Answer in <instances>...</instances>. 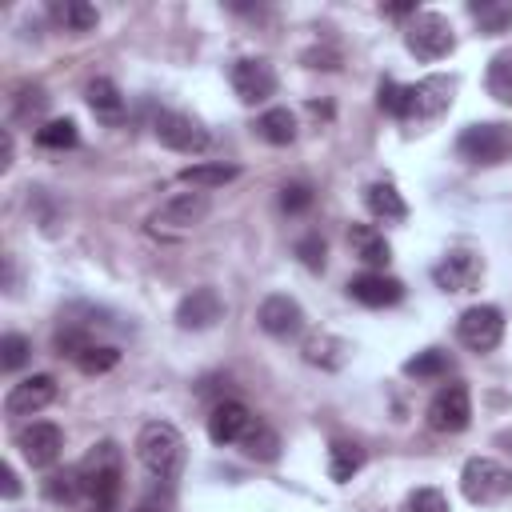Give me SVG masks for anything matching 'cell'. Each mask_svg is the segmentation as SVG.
I'll use <instances>...</instances> for the list:
<instances>
[{"label": "cell", "mask_w": 512, "mask_h": 512, "mask_svg": "<svg viewBox=\"0 0 512 512\" xmlns=\"http://www.w3.org/2000/svg\"><path fill=\"white\" fill-rule=\"evenodd\" d=\"M300 352H304L308 364H316V368H324V372H336V368L348 364L352 344L340 340V336H332V332H312V336L300 344Z\"/></svg>", "instance_id": "cell-21"}, {"label": "cell", "mask_w": 512, "mask_h": 512, "mask_svg": "<svg viewBox=\"0 0 512 512\" xmlns=\"http://www.w3.org/2000/svg\"><path fill=\"white\" fill-rule=\"evenodd\" d=\"M448 372H452V356L444 348H424L412 360H404V376H416V380H440Z\"/></svg>", "instance_id": "cell-29"}, {"label": "cell", "mask_w": 512, "mask_h": 512, "mask_svg": "<svg viewBox=\"0 0 512 512\" xmlns=\"http://www.w3.org/2000/svg\"><path fill=\"white\" fill-rule=\"evenodd\" d=\"M364 208L384 224H400L408 216V204H404V196H400V188L392 180H372L364 188Z\"/></svg>", "instance_id": "cell-22"}, {"label": "cell", "mask_w": 512, "mask_h": 512, "mask_svg": "<svg viewBox=\"0 0 512 512\" xmlns=\"http://www.w3.org/2000/svg\"><path fill=\"white\" fill-rule=\"evenodd\" d=\"M80 500L88 512H116L124 492V456L112 440H100L80 464H76Z\"/></svg>", "instance_id": "cell-1"}, {"label": "cell", "mask_w": 512, "mask_h": 512, "mask_svg": "<svg viewBox=\"0 0 512 512\" xmlns=\"http://www.w3.org/2000/svg\"><path fill=\"white\" fill-rule=\"evenodd\" d=\"M224 316V300H220V292L216 288H192L180 304H176V324L180 328H188V332H204V328H212L216 320Z\"/></svg>", "instance_id": "cell-17"}, {"label": "cell", "mask_w": 512, "mask_h": 512, "mask_svg": "<svg viewBox=\"0 0 512 512\" xmlns=\"http://www.w3.org/2000/svg\"><path fill=\"white\" fill-rule=\"evenodd\" d=\"M136 460L144 464V472H148L152 480L172 484V480H180V472H184L188 444H184V436H180L176 424H168V420H148V424H140V432H136Z\"/></svg>", "instance_id": "cell-2"}, {"label": "cell", "mask_w": 512, "mask_h": 512, "mask_svg": "<svg viewBox=\"0 0 512 512\" xmlns=\"http://www.w3.org/2000/svg\"><path fill=\"white\" fill-rule=\"evenodd\" d=\"M208 212H212L208 192H200V188H192V192H176V196H168V200L152 212V228H164V232H188V228H196Z\"/></svg>", "instance_id": "cell-11"}, {"label": "cell", "mask_w": 512, "mask_h": 512, "mask_svg": "<svg viewBox=\"0 0 512 512\" xmlns=\"http://www.w3.org/2000/svg\"><path fill=\"white\" fill-rule=\"evenodd\" d=\"M484 84H488V96H492V100H500V104L512 108V48H500V52L488 60Z\"/></svg>", "instance_id": "cell-27"}, {"label": "cell", "mask_w": 512, "mask_h": 512, "mask_svg": "<svg viewBox=\"0 0 512 512\" xmlns=\"http://www.w3.org/2000/svg\"><path fill=\"white\" fill-rule=\"evenodd\" d=\"M96 340H92V332L84 328V324H76V320H64L60 328H56V336H52V348H56V356H68L72 364L92 348Z\"/></svg>", "instance_id": "cell-28"}, {"label": "cell", "mask_w": 512, "mask_h": 512, "mask_svg": "<svg viewBox=\"0 0 512 512\" xmlns=\"http://www.w3.org/2000/svg\"><path fill=\"white\" fill-rule=\"evenodd\" d=\"M456 152L468 164H500L512 152V132H508V124H496V120L468 124L456 136Z\"/></svg>", "instance_id": "cell-7"}, {"label": "cell", "mask_w": 512, "mask_h": 512, "mask_svg": "<svg viewBox=\"0 0 512 512\" xmlns=\"http://www.w3.org/2000/svg\"><path fill=\"white\" fill-rule=\"evenodd\" d=\"M404 44H408V52L416 60L432 64V60H444L456 48V28L440 12H416L412 24L404 28Z\"/></svg>", "instance_id": "cell-4"}, {"label": "cell", "mask_w": 512, "mask_h": 512, "mask_svg": "<svg viewBox=\"0 0 512 512\" xmlns=\"http://www.w3.org/2000/svg\"><path fill=\"white\" fill-rule=\"evenodd\" d=\"M132 512H164V508H156V504H140V508H132Z\"/></svg>", "instance_id": "cell-43"}, {"label": "cell", "mask_w": 512, "mask_h": 512, "mask_svg": "<svg viewBox=\"0 0 512 512\" xmlns=\"http://www.w3.org/2000/svg\"><path fill=\"white\" fill-rule=\"evenodd\" d=\"M0 480H4V484H0V488H4V496H8V500H16V496H20V484H16L12 464H0Z\"/></svg>", "instance_id": "cell-41"}, {"label": "cell", "mask_w": 512, "mask_h": 512, "mask_svg": "<svg viewBox=\"0 0 512 512\" xmlns=\"http://www.w3.org/2000/svg\"><path fill=\"white\" fill-rule=\"evenodd\" d=\"M84 100H88V108H92V116H96L100 124H108V128L124 124V92H120V88H116L108 76L88 80Z\"/></svg>", "instance_id": "cell-20"}, {"label": "cell", "mask_w": 512, "mask_h": 512, "mask_svg": "<svg viewBox=\"0 0 512 512\" xmlns=\"http://www.w3.org/2000/svg\"><path fill=\"white\" fill-rule=\"evenodd\" d=\"M404 512H448V496L440 488H412L404 500Z\"/></svg>", "instance_id": "cell-36"}, {"label": "cell", "mask_w": 512, "mask_h": 512, "mask_svg": "<svg viewBox=\"0 0 512 512\" xmlns=\"http://www.w3.org/2000/svg\"><path fill=\"white\" fill-rule=\"evenodd\" d=\"M240 176V168L236 164H188V168H180V184H188V188H200V192H212V188H224L228 180H236Z\"/></svg>", "instance_id": "cell-25"}, {"label": "cell", "mask_w": 512, "mask_h": 512, "mask_svg": "<svg viewBox=\"0 0 512 512\" xmlns=\"http://www.w3.org/2000/svg\"><path fill=\"white\" fill-rule=\"evenodd\" d=\"M44 492H48V500H76V496H80L76 468H72V472H52V476L44 480Z\"/></svg>", "instance_id": "cell-39"}, {"label": "cell", "mask_w": 512, "mask_h": 512, "mask_svg": "<svg viewBox=\"0 0 512 512\" xmlns=\"http://www.w3.org/2000/svg\"><path fill=\"white\" fill-rule=\"evenodd\" d=\"M256 324H260V332H268V336H276V340H288V336H296V332L304 328V308H300L292 296L272 292V296L260 300Z\"/></svg>", "instance_id": "cell-15"}, {"label": "cell", "mask_w": 512, "mask_h": 512, "mask_svg": "<svg viewBox=\"0 0 512 512\" xmlns=\"http://www.w3.org/2000/svg\"><path fill=\"white\" fill-rule=\"evenodd\" d=\"M460 492L472 504H496L512 492V472L492 456H472L460 468Z\"/></svg>", "instance_id": "cell-5"}, {"label": "cell", "mask_w": 512, "mask_h": 512, "mask_svg": "<svg viewBox=\"0 0 512 512\" xmlns=\"http://www.w3.org/2000/svg\"><path fill=\"white\" fill-rule=\"evenodd\" d=\"M32 360V340L20 332H4L0 336V368L4 372H20Z\"/></svg>", "instance_id": "cell-33"}, {"label": "cell", "mask_w": 512, "mask_h": 512, "mask_svg": "<svg viewBox=\"0 0 512 512\" xmlns=\"http://www.w3.org/2000/svg\"><path fill=\"white\" fill-rule=\"evenodd\" d=\"M12 168V132L4 128L0 132V172H8Z\"/></svg>", "instance_id": "cell-42"}, {"label": "cell", "mask_w": 512, "mask_h": 512, "mask_svg": "<svg viewBox=\"0 0 512 512\" xmlns=\"http://www.w3.org/2000/svg\"><path fill=\"white\" fill-rule=\"evenodd\" d=\"M348 248L360 264H368V272H384V264L392 260V244L372 224H352L348 228Z\"/></svg>", "instance_id": "cell-19"}, {"label": "cell", "mask_w": 512, "mask_h": 512, "mask_svg": "<svg viewBox=\"0 0 512 512\" xmlns=\"http://www.w3.org/2000/svg\"><path fill=\"white\" fill-rule=\"evenodd\" d=\"M56 400V376L48 372H36V376H24L20 384L8 388L4 396V416H36L40 408H48Z\"/></svg>", "instance_id": "cell-14"}, {"label": "cell", "mask_w": 512, "mask_h": 512, "mask_svg": "<svg viewBox=\"0 0 512 512\" xmlns=\"http://www.w3.org/2000/svg\"><path fill=\"white\" fill-rule=\"evenodd\" d=\"M456 340L472 352H492L504 340V312L496 304H472L456 320Z\"/></svg>", "instance_id": "cell-9"}, {"label": "cell", "mask_w": 512, "mask_h": 512, "mask_svg": "<svg viewBox=\"0 0 512 512\" xmlns=\"http://www.w3.org/2000/svg\"><path fill=\"white\" fill-rule=\"evenodd\" d=\"M480 276H484V256L472 252V248H452V252H444L440 264H432L436 288L440 292H452V296L472 292L480 284Z\"/></svg>", "instance_id": "cell-10"}, {"label": "cell", "mask_w": 512, "mask_h": 512, "mask_svg": "<svg viewBox=\"0 0 512 512\" xmlns=\"http://www.w3.org/2000/svg\"><path fill=\"white\" fill-rule=\"evenodd\" d=\"M256 428V416L248 412V404H240V400H220L212 412H208V436H212V444H240L248 432Z\"/></svg>", "instance_id": "cell-16"}, {"label": "cell", "mask_w": 512, "mask_h": 512, "mask_svg": "<svg viewBox=\"0 0 512 512\" xmlns=\"http://www.w3.org/2000/svg\"><path fill=\"white\" fill-rule=\"evenodd\" d=\"M324 236L320 232H308V236H300L296 240V256H300V264L308 268V272H320L324 268Z\"/></svg>", "instance_id": "cell-37"}, {"label": "cell", "mask_w": 512, "mask_h": 512, "mask_svg": "<svg viewBox=\"0 0 512 512\" xmlns=\"http://www.w3.org/2000/svg\"><path fill=\"white\" fill-rule=\"evenodd\" d=\"M152 136H156L164 148L180 152V156H196V152H204V148L212 144L208 128H204L196 116L176 112V108H160V112L152 116Z\"/></svg>", "instance_id": "cell-6"}, {"label": "cell", "mask_w": 512, "mask_h": 512, "mask_svg": "<svg viewBox=\"0 0 512 512\" xmlns=\"http://www.w3.org/2000/svg\"><path fill=\"white\" fill-rule=\"evenodd\" d=\"M44 108H48V92H44L40 84H20V88H16V96H12V116H16V120L32 124V120L44 116Z\"/></svg>", "instance_id": "cell-32"}, {"label": "cell", "mask_w": 512, "mask_h": 512, "mask_svg": "<svg viewBox=\"0 0 512 512\" xmlns=\"http://www.w3.org/2000/svg\"><path fill=\"white\" fill-rule=\"evenodd\" d=\"M400 104H404V84L380 80V108H384L388 116H400Z\"/></svg>", "instance_id": "cell-40"}, {"label": "cell", "mask_w": 512, "mask_h": 512, "mask_svg": "<svg viewBox=\"0 0 512 512\" xmlns=\"http://www.w3.org/2000/svg\"><path fill=\"white\" fill-rule=\"evenodd\" d=\"M468 12H472V20L480 24L484 36H500V32L512 28V4H500V0H472Z\"/></svg>", "instance_id": "cell-26"}, {"label": "cell", "mask_w": 512, "mask_h": 512, "mask_svg": "<svg viewBox=\"0 0 512 512\" xmlns=\"http://www.w3.org/2000/svg\"><path fill=\"white\" fill-rule=\"evenodd\" d=\"M452 92H456V80L452 76H424L416 84H404V104H400V116L396 120H408V124H432L448 112L452 104Z\"/></svg>", "instance_id": "cell-3"}, {"label": "cell", "mask_w": 512, "mask_h": 512, "mask_svg": "<svg viewBox=\"0 0 512 512\" xmlns=\"http://www.w3.org/2000/svg\"><path fill=\"white\" fill-rule=\"evenodd\" d=\"M16 448L32 468H52L64 452V432L48 420H32L28 428L16 432Z\"/></svg>", "instance_id": "cell-13"}, {"label": "cell", "mask_w": 512, "mask_h": 512, "mask_svg": "<svg viewBox=\"0 0 512 512\" xmlns=\"http://www.w3.org/2000/svg\"><path fill=\"white\" fill-rule=\"evenodd\" d=\"M252 128H256V136H260L264 144H276V148H284V144L296 140V116H292L288 108H268V112H260Z\"/></svg>", "instance_id": "cell-23"}, {"label": "cell", "mask_w": 512, "mask_h": 512, "mask_svg": "<svg viewBox=\"0 0 512 512\" xmlns=\"http://www.w3.org/2000/svg\"><path fill=\"white\" fill-rule=\"evenodd\" d=\"M240 448H244V456H248V460L272 464V460L280 456V436H276L268 424H260V420H256V428H252V432L240 440Z\"/></svg>", "instance_id": "cell-31"}, {"label": "cell", "mask_w": 512, "mask_h": 512, "mask_svg": "<svg viewBox=\"0 0 512 512\" xmlns=\"http://www.w3.org/2000/svg\"><path fill=\"white\" fill-rule=\"evenodd\" d=\"M120 364V352L112 348V344H92L80 360H76V368L84 372V376H104V372H112Z\"/></svg>", "instance_id": "cell-34"}, {"label": "cell", "mask_w": 512, "mask_h": 512, "mask_svg": "<svg viewBox=\"0 0 512 512\" xmlns=\"http://www.w3.org/2000/svg\"><path fill=\"white\" fill-rule=\"evenodd\" d=\"M364 468V448L356 440H332L328 444V476L336 484H348Z\"/></svg>", "instance_id": "cell-24"}, {"label": "cell", "mask_w": 512, "mask_h": 512, "mask_svg": "<svg viewBox=\"0 0 512 512\" xmlns=\"http://www.w3.org/2000/svg\"><path fill=\"white\" fill-rule=\"evenodd\" d=\"M428 428L432 432H464L472 424V396H468V384L460 380H448L436 388V396L428 400Z\"/></svg>", "instance_id": "cell-8"}, {"label": "cell", "mask_w": 512, "mask_h": 512, "mask_svg": "<svg viewBox=\"0 0 512 512\" xmlns=\"http://www.w3.org/2000/svg\"><path fill=\"white\" fill-rule=\"evenodd\" d=\"M312 200H316V196H312V188H308V184H300V180L280 188V208H284L288 216H300V212H308V208H312Z\"/></svg>", "instance_id": "cell-38"}, {"label": "cell", "mask_w": 512, "mask_h": 512, "mask_svg": "<svg viewBox=\"0 0 512 512\" xmlns=\"http://www.w3.org/2000/svg\"><path fill=\"white\" fill-rule=\"evenodd\" d=\"M80 136H76V124L72 120H48L44 128H36V144L40 148H72Z\"/></svg>", "instance_id": "cell-35"}, {"label": "cell", "mask_w": 512, "mask_h": 512, "mask_svg": "<svg viewBox=\"0 0 512 512\" xmlns=\"http://www.w3.org/2000/svg\"><path fill=\"white\" fill-rule=\"evenodd\" d=\"M228 80H232V92L244 100V104H264L268 96H276V68L260 56H244L228 68Z\"/></svg>", "instance_id": "cell-12"}, {"label": "cell", "mask_w": 512, "mask_h": 512, "mask_svg": "<svg viewBox=\"0 0 512 512\" xmlns=\"http://www.w3.org/2000/svg\"><path fill=\"white\" fill-rule=\"evenodd\" d=\"M52 16H56L68 32H92L96 20H100V12H96L92 4H84V0H60V4H52Z\"/></svg>", "instance_id": "cell-30"}, {"label": "cell", "mask_w": 512, "mask_h": 512, "mask_svg": "<svg viewBox=\"0 0 512 512\" xmlns=\"http://www.w3.org/2000/svg\"><path fill=\"white\" fill-rule=\"evenodd\" d=\"M348 296L364 308H392L404 300V284L396 276H384V272H360L348 280Z\"/></svg>", "instance_id": "cell-18"}]
</instances>
